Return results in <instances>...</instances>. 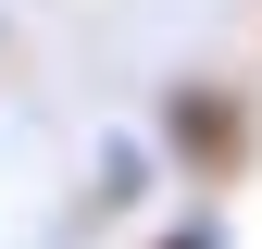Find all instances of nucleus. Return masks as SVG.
Wrapping results in <instances>:
<instances>
[{
    "mask_svg": "<svg viewBox=\"0 0 262 249\" xmlns=\"http://www.w3.org/2000/svg\"><path fill=\"white\" fill-rule=\"evenodd\" d=\"M150 150L200 187V200H225V187L250 175V150H262V112H250V87H225V75H175L162 112H150Z\"/></svg>",
    "mask_w": 262,
    "mask_h": 249,
    "instance_id": "f257e3e1",
    "label": "nucleus"
},
{
    "mask_svg": "<svg viewBox=\"0 0 262 249\" xmlns=\"http://www.w3.org/2000/svg\"><path fill=\"white\" fill-rule=\"evenodd\" d=\"M138 249H237V237H225V212H212V200H200V212H175V225H150V237H138Z\"/></svg>",
    "mask_w": 262,
    "mask_h": 249,
    "instance_id": "f03ea898",
    "label": "nucleus"
}]
</instances>
